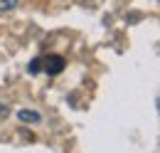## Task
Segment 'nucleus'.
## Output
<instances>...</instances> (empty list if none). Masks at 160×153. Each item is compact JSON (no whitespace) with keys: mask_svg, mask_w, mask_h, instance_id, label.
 <instances>
[{"mask_svg":"<svg viewBox=\"0 0 160 153\" xmlns=\"http://www.w3.org/2000/svg\"><path fill=\"white\" fill-rule=\"evenodd\" d=\"M8 114H10V109H8V106H2V104H0V121H2V119H8Z\"/></svg>","mask_w":160,"mask_h":153,"instance_id":"5","label":"nucleus"},{"mask_svg":"<svg viewBox=\"0 0 160 153\" xmlns=\"http://www.w3.org/2000/svg\"><path fill=\"white\" fill-rule=\"evenodd\" d=\"M18 116H20V121H25V124H37L40 121V114L37 111H30V109H22Z\"/></svg>","mask_w":160,"mask_h":153,"instance_id":"2","label":"nucleus"},{"mask_svg":"<svg viewBox=\"0 0 160 153\" xmlns=\"http://www.w3.org/2000/svg\"><path fill=\"white\" fill-rule=\"evenodd\" d=\"M42 69V59L37 57V59H32V62H30V72H40Z\"/></svg>","mask_w":160,"mask_h":153,"instance_id":"4","label":"nucleus"},{"mask_svg":"<svg viewBox=\"0 0 160 153\" xmlns=\"http://www.w3.org/2000/svg\"><path fill=\"white\" fill-rule=\"evenodd\" d=\"M42 67H44L47 74H59L62 69H64V59L59 55H49L47 59H42Z\"/></svg>","mask_w":160,"mask_h":153,"instance_id":"1","label":"nucleus"},{"mask_svg":"<svg viewBox=\"0 0 160 153\" xmlns=\"http://www.w3.org/2000/svg\"><path fill=\"white\" fill-rule=\"evenodd\" d=\"M18 3H20V0H0V13H2V10H12Z\"/></svg>","mask_w":160,"mask_h":153,"instance_id":"3","label":"nucleus"}]
</instances>
